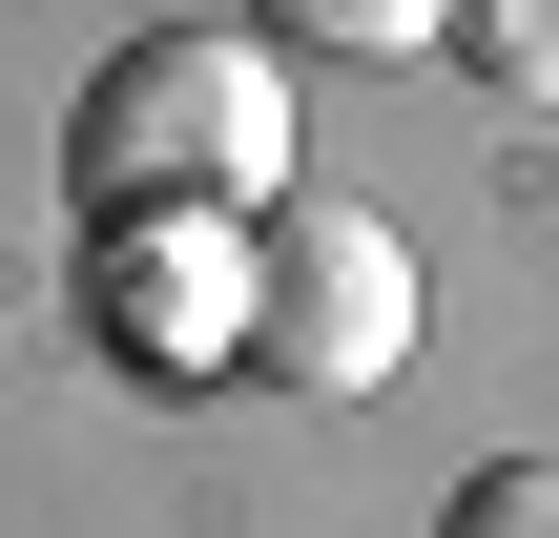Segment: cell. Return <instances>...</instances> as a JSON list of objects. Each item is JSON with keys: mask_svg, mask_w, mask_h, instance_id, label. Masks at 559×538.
<instances>
[{"mask_svg": "<svg viewBox=\"0 0 559 538\" xmlns=\"http://www.w3.org/2000/svg\"><path fill=\"white\" fill-rule=\"evenodd\" d=\"M62 187H83V228L104 207H290V41L145 21L62 124Z\"/></svg>", "mask_w": 559, "mask_h": 538, "instance_id": "6da1fadb", "label": "cell"}, {"mask_svg": "<svg viewBox=\"0 0 559 538\" xmlns=\"http://www.w3.org/2000/svg\"><path fill=\"white\" fill-rule=\"evenodd\" d=\"M249 373H290V394H394L415 373V249L353 187L249 207Z\"/></svg>", "mask_w": 559, "mask_h": 538, "instance_id": "7a4b0ae2", "label": "cell"}, {"mask_svg": "<svg viewBox=\"0 0 559 538\" xmlns=\"http://www.w3.org/2000/svg\"><path fill=\"white\" fill-rule=\"evenodd\" d=\"M83 332L124 373H249V207H104L83 228Z\"/></svg>", "mask_w": 559, "mask_h": 538, "instance_id": "3957f363", "label": "cell"}, {"mask_svg": "<svg viewBox=\"0 0 559 538\" xmlns=\"http://www.w3.org/2000/svg\"><path fill=\"white\" fill-rule=\"evenodd\" d=\"M249 41H290V62H415V41H456V0H249Z\"/></svg>", "mask_w": 559, "mask_h": 538, "instance_id": "277c9868", "label": "cell"}, {"mask_svg": "<svg viewBox=\"0 0 559 538\" xmlns=\"http://www.w3.org/2000/svg\"><path fill=\"white\" fill-rule=\"evenodd\" d=\"M456 83L477 104H559V0H456Z\"/></svg>", "mask_w": 559, "mask_h": 538, "instance_id": "5b68a950", "label": "cell"}, {"mask_svg": "<svg viewBox=\"0 0 559 538\" xmlns=\"http://www.w3.org/2000/svg\"><path fill=\"white\" fill-rule=\"evenodd\" d=\"M436 538H559V456H477L436 498Z\"/></svg>", "mask_w": 559, "mask_h": 538, "instance_id": "8992f818", "label": "cell"}]
</instances>
